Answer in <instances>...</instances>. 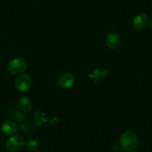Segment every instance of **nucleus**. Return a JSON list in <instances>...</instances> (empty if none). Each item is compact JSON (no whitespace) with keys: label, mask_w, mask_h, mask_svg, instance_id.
Instances as JSON below:
<instances>
[{"label":"nucleus","mask_w":152,"mask_h":152,"mask_svg":"<svg viewBox=\"0 0 152 152\" xmlns=\"http://www.w3.org/2000/svg\"><path fill=\"white\" fill-rule=\"evenodd\" d=\"M31 87V79L30 76L26 74L19 75L15 81V87L18 91L26 92Z\"/></svg>","instance_id":"nucleus-3"},{"label":"nucleus","mask_w":152,"mask_h":152,"mask_svg":"<svg viewBox=\"0 0 152 152\" xmlns=\"http://www.w3.org/2000/svg\"><path fill=\"white\" fill-rule=\"evenodd\" d=\"M150 27H151V28L152 29V19H151V20H150Z\"/></svg>","instance_id":"nucleus-13"},{"label":"nucleus","mask_w":152,"mask_h":152,"mask_svg":"<svg viewBox=\"0 0 152 152\" xmlns=\"http://www.w3.org/2000/svg\"><path fill=\"white\" fill-rule=\"evenodd\" d=\"M18 107L23 113L28 112L32 107V103L27 97H21L18 102Z\"/></svg>","instance_id":"nucleus-9"},{"label":"nucleus","mask_w":152,"mask_h":152,"mask_svg":"<svg viewBox=\"0 0 152 152\" xmlns=\"http://www.w3.org/2000/svg\"><path fill=\"white\" fill-rule=\"evenodd\" d=\"M28 66L27 62L23 58H17L11 60L8 64V69L11 74H22L26 70Z\"/></svg>","instance_id":"nucleus-2"},{"label":"nucleus","mask_w":152,"mask_h":152,"mask_svg":"<svg viewBox=\"0 0 152 152\" xmlns=\"http://www.w3.org/2000/svg\"><path fill=\"white\" fill-rule=\"evenodd\" d=\"M75 78L74 75L70 72H64L58 78V85L61 89H69L74 84Z\"/></svg>","instance_id":"nucleus-5"},{"label":"nucleus","mask_w":152,"mask_h":152,"mask_svg":"<svg viewBox=\"0 0 152 152\" xmlns=\"http://www.w3.org/2000/svg\"><path fill=\"white\" fill-rule=\"evenodd\" d=\"M106 44L110 49H115L118 48L120 44V37L119 35L115 31H110L107 33L105 39Z\"/></svg>","instance_id":"nucleus-7"},{"label":"nucleus","mask_w":152,"mask_h":152,"mask_svg":"<svg viewBox=\"0 0 152 152\" xmlns=\"http://www.w3.org/2000/svg\"><path fill=\"white\" fill-rule=\"evenodd\" d=\"M25 146H26V149L29 151H33L37 150L38 148V146H39V144H38L37 141L36 140H33V139H30V140H28L27 141L25 142Z\"/></svg>","instance_id":"nucleus-11"},{"label":"nucleus","mask_w":152,"mask_h":152,"mask_svg":"<svg viewBox=\"0 0 152 152\" xmlns=\"http://www.w3.org/2000/svg\"><path fill=\"white\" fill-rule=\"evenodd\" d=\"M119 143L121 148L125 151L132 152L138 147V137L134 131H126L121 137Z\"/></svg>","instance_id":"nucleus-1"},{"label":"nucleus","mask_w":152,"mask_h":152,"mask_svg":"<svg viewBox=\"0 0 152 152\" xmlns=\"http://www.w3.org/2000/svg\"><path fill=\"white\" fill-rule=\"evenodd\" d=\"M24 140L20 136H13L6 142V148L9 151L17 152L22 149L24 145Z\"/></svg>","instance_id":"nucleus-4"},{"label":"nucleus","mask_w":152,"mask_h":152,"mask_svg":"<svg viewBox=\"0 0 152 152\" xmlns=\"http://www.w3.org/2000/svg\"><path fill=\"white\" fill-rule=\"evenodd\" d=\"M1 130L5 135H14L17 131V125L14 121L6 120L2 123V126H1Z\"/></svg>","instance_id":"nucleus-8"},{"label":"nucleus","mask_w":152,"mask_h":152,"mask_svg":"<svg viewBox=\"0 0 152 152\" xmlns=\"http://www.w3.org/2000/svg\"><path fill=\"white\" fill-rule=\"evenodd\" d=\"M148 17L145 14H140L134 17V20H133V27L136 30H143L148 26Z\"/></svg>","instance_id":"nucleus-6"},{"label":"nucleus","mask_w":152,"mask_h":152,"mask_svg":"<svg viewBox=\"0 0 152 152\" xmlns=\"http://www.w3.org/2000/svg\"><path fill=\"white\" fill-rule=\"evenodd\" d=\"M14 118L18 122H23L25 119V115L23 113V112H20V111H15V113H14Z\"/></svg>","instance_id":"nucleus-12"},{"label":"nucleus","mask_w":152,"mask_h":152,"mask_svg":"<svg viewBox=\"0 0 152 152\" xmlns=\"http://www.w3.org/2000/svg\"><path fill=\"white\" fill-rule=\"evenodd\" d=\"M34 118V123L37 125H42L43 122L47 121V119H46V115L42 111H37Z\"/></svg>","instance_id":"nucleus-10"}]
</instances>
